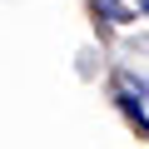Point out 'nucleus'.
Segmentation results:
<instances>
[{"mask_svg": "<svg viewBox=\"0 0 149 149\" xmlns=\"http://www.w3.org/2000/svg\"><path fill=\"white\" fill-rule=\"evenodd\" d=\"M144 10H149V0H144Z\"/></svg>", "mask_w": 149, "mask_h": 149, "instance_id": "obj_1", "label": "nucleus"}]
</instances>
